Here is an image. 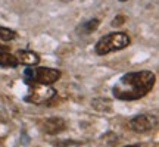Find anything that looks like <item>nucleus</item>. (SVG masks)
I'll list each match as a JSON object with an SVG mask.
<instances>
[{
    "label": "nucleus",
    "instance_id": "14",
    "mask_svg": "<svg viewBox=\"0 0 159 147\" xmlns=\"http://www.w3.org/2000/svg\"><path fill=\"white\" fill-rule=\"evenodd\" d=\"M0 50H7V47H6V46H3V44H0Z\"/></svg>",
    "mask_w": 159,
    "mask_h": 147
},
{
    "label": "nucleus",
    "instance_id": "11",
    "mask_svg": "<svg viewBox=\"0 0 159 147\" xmlns=\"http://www.w3.org/2000/svg\"><path fill=\"white\" fill-rule=\"evenodd\" d=\"M0 38L3 40V41H12V40L16 38V33L11 28L0 27Z\"/></svg>",
    "mask_w": 159,
    "mask_h": 147
},
{
    "label": "nucleus",
    "instance_id": "3",
    "mask_svg": "<svg viewBox=\"0 0 159 147\" xmlns=\"http://www.w3.org/2000/svg\"><path fill=\"white\" fill-rule=\"evenodd\" d=\"M61 71L53 68H27L24 77L28 84H44L50 85L61 78Z\"/></svg>",
    "mask_w": 159,
    "mask_h": 147
},
{
    "label": "nucleus",
    "instance_id": "5",
    "mask_svg": "<svg viewBox=\"0 0 159 147\" xmlns=\"http://www.w3.org/2000/svg\"><path fill=\"white\" fill-rule=\"evenodd\" d=\"M158 125V118L155 115H137L130 121V128L136 132H148Z\"/></svg>",
    "mask_w": 159,
    "mask_h": 147
},
{
    "label": "nucleus",
    "instance_id": "7",
    "mask_svg": "<svg viewBox=\"0 0 159 147\" xmlns=\"http://www.w3.org/2000/svg\"><path fill=\"white\" fill-rule=\"evenodd\" d=\"M15 56L18 59V63H22V65H27V66H35L40 62L39 55L30 50H18L15 53Z\"/></svg>",
    "mask_w": 159,
    "mask_h": 147
},
{
    "label": "nucleus",
    "instance_id": "4",
    "mask_svg": "<svg viewBox=\"0 0 159 147\" xmlns=\"http://www.w3.org/2000/svg\"><path fill=\"white\" fill-rule=\"evenodd\" d=\"M31 90L30 93L25 96V102L28 103H34V105H41V103H46L52 100L55 94H56V90L52 88L49 85L44 84H31Z\"/></svg>",
    "mask_w": 159,
    "mask_h": 147
},
{
    "label": "nucleus",
    "instance_id": "1",
    "mask_svg": "<svg viewBox=\"0 0 159 147\" xmlns=\"http://www.w3.org/2000/svg\"><path fill=\"white\" fill-rule=\"evenodd\" d=\"M156 81L153 72L150 71H139V72H130L121 77L119 81L114 87V96L118 100H139L152 91Z\"/></svg>",
    "mask_w": 159,
    "mask_h": 147
},
{
    "label": "nucleus",
    "instance_id": "17",
    "mask_svg": "<svg viewBox=\"0 0 159 147\" xmlns=\"http://www.w3.org/2000/svg\"><path fill=\"white\" fill-rule=\"evenodd\" d=\"M63 2H68V0H63Z\"/></svg>",
    "mask_w": 159,
    "mask_h": 147
},
{
    "label": "nucleus",
    "instance_id": "8",
    "mask_svg": "<svg viewBox=\"0 0 159 147\" xmlns=\"http://www.w3.org/2000/svg\"><path fill=\"white\" fill-rule=\"evenodd\" d=\"M18 59L15 55H12L11 51L7 50H0V66L3 68H16Z\"/></svg>",
    "mask_w": 159,
    "mask_h": 147
},
{
    "label": "nucleus",
    "instance_id": "15",
    "mask_svg": "<svg viewBox=\"0 0 159 147\" xmlns=\"http://www.w3.org/2000/svg\"><path fill=\"white\" fill-rule=\"evenodd\" d=\"M125 147H140V146H125Z\"/></svg>",
    "mask_w": 159,
    "mask_h": 147
},
{
    "label": "nucleus",
    "instance_id": "16",
    "mask_svg": "<svg viewBox=\"0 0 159 147\" xmlns=\"http://www.w3.org/2000/svg\"><path fill=\"white\" fill-rule=\"evenodd\" d=\"M119 2H127V0H119Z\"/></svg>",
    "mask_w": 159,
    "mask_h": 147
},
{
    "label": "nucleus",
    "instance_id": "12",
    "mask_svg": "<svg viewBox=\"0 0 159 147\" xmlns=\"http://www.w3.org/2000/svg\"><path fill=\"white\" fill-rule=\"evenodd\" d=\"M9 131H11V125L7 124L3 118H0V140H3L5 137H7Z\"/></svg>",
    "mask_w": 159,
    "mask_h": 147
},
{
    "label": "nucleus",
    "instance_id": "9",
    "mask_svg": "<svg viewBox=\"0 0 159 147\" xmlns=\"http://www.w3.org/2000/svg\"><path fill=\"white\" fill-rule=\"evenodd\" d=\"M93 108L100 112H109L112 109V105L108 99H96V100H93Z\"/></svg>",
    "mask_w": 159,
    "mask_h": 147
},
{
    "label": "nucleus",
    "instance_id": "2",
    "mask_svg": "<svg viewBox=\"0 0 159 147\" xmlns=\"http://www.w3.org/2000/svg\"><path fill=\"white\" fill-rule=\"evenodd\" d=\"M131 43L128 34L125 33H111V34L103 35L94 46V50L97 55H108L112 51L122 50L125 47H128Z\"/></svg>",
    "mask_w": 159,
    "mask_h": 147
},
{
    "label": "nucleus",
    "instance_id": "6",
    "mask_svg": "<svg viewBox=\"0 0 159 147\" xmlns=\"http://www.w3.org/2000/svg\"><path fill=\"white\" fill-rule=\"evenodd\" d=\"M40 128L43 132L46 134H50V136H56L59 132H62L65 128H66V124L62 118H49L43 121L40 124Z\"/></svg>",
    "mask_w": 159,
    "mask_h": 147
},
{
    "label": "nucleus",
    "instance_id": "10",
    "mask_svg": "<svg viewBox=\"0 0 159 147\" xmlns=\"http://www.w3.org/2000/svg\"><path fill=\"white\" fill-rule=\"evenodd\" d=\"M99 24H100L99 19H90V21H87L85 24L81 25V31H83L84 34H90L93 31H96L97 27H99Z\"/></svg>",
    "mask_w": 159,
    "mask_h": 147
},
{
    "label": "nucleus",
    "instance_id": "13",
    "mask_svg": "<svg viewBox=\"0 0 159 147\" xmlns=\"http://www.w3.org/2000/svg\"><path fill=\"white\" fill-rule=\"evenodd\" d=\"M124 22H125V16L124 15H118V16L114 18L112 25H114V27H121V25H124Z\"/></svg>",
    "mask_w": 159,
    "mask_h": 147
}]
</instances>
